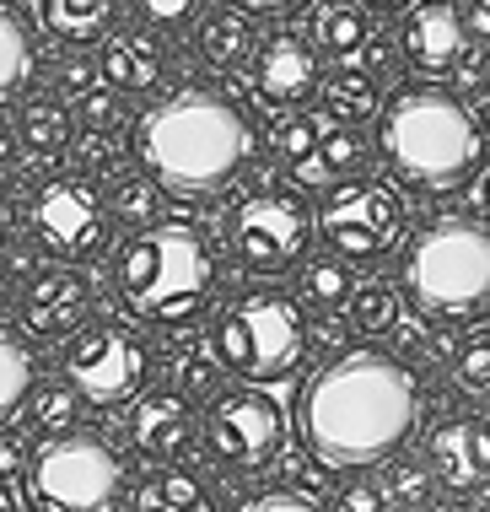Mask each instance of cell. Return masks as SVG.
I'll use <instances>...</instances> for the list:
<instances>
[{
  "label": "cell",
  "instance_id": "cell-48",
  "mask_svg": "<svg viewBox=\"0 0 490 512\" xmlns=\"http://www.w3.org/2000/svg\"><path fill=\"white\" fill-rule=\"evenodd\" d=\"M6 232H11V205H6V195H0V243H6Z\"/></svg>",
  "mask_w": 490,
  "mask_h": 512
},
{
  "label": "cell",
  "instance_id": "cell-37",
  "mask_svg": "<svg viewBox=\"0 0 490 512\" xmlns=\"http://www.w3.org/2000/svg\"><path fill=\"white\" fill-rule=\"evenodd\" d=\"M70 157H76V168L92 173V178L119 173V141H114L108 130H87V135L76 141V151H70Z\"/></svg>",
  "mask_w": 490,
  "mask_h": 512
},
{
  "label": "cell",
  "instance_id": "cell-47",
  "mask_svg": "<svg viewBox=\"0 0 490 512\" xmlns=\"http://www.w3.org/2000/svg\"><path fill=\"white\" fill-rule=\"evenodd\" d=\"M361 6H367V11H404L410 0H361Z\"/></svg>",
  "mask_w": 490,
  "mask_h": 512
},
{
  "label": "cell",
  "instance_id": "cell-43",
  "mask_svg": "<svg viewBox=\"0 0 490 512\" xmlns=\"http://www.w3.org/2000/svg\"><path fill=\"white\" fill-rule=\"evenodd\" d=\"M464 17H469L474 44H490V0H464Z\"/></svg>",
  "mask_w": 490,
  "mask_h": 512
},
{
  "label": "cell",
  "instance_id": "cell-23",
  "mask_svg": "<svg viewBox=\"0 0 490 512\" xmlns=\"http://www.w3.org/2000/svg\"><path fill=\"white\" fill-rule=\"evenodd\" d=\"M453 318H437V313H420L415 318H404V324L394 329V340H399V356L410 367H447L453 362V351H458V340H453Z\"/></svg>",
  "mask_w": 490,
  "mask_h": 512
},
{
  "label": "cell",
  "instance_id": "cell-38",
  "mask_svg": "<svg viewBox=\"0 0 490 512\" xmlns=\"http://www.w3.org/2000/svg\"><path fill=\"white\" fill-rule=\"evenodd\" d=\"M248 512H318L324 496L302 491V486H275V491H259V496H243Z\"/></svg>",
  "mask_w": 490,
  "mask_h": 512
},
{
  "label": "cell",
  "instance_id": "cell-17",
  "mask_svg": "<svg viewBox=\"0 0 490 512\" xmlns=\"http://www.w3.org/2000/svg\"><path fill=\"white\" fill-rule=\"evenodd\" d=\"M130 442L135 453H146L151 464H173L189 453L194 442V415L184 405V394H146L130 415Z\"/></svg>",
  "mask_w": 490,
  "mask_h": 512
},
{
  "label": "cell",
  "instance_id": "cell-6",
  "mask_svg": "<svg viewBox=\"0 0 490 512\" xmlns=\"http://www.w3.org/2000/svg\"><path fill=\"white\" fill-rule=\"evenodd\" d=\"M210 351L243 383H286L313 351L307 302L291 292H275V286L243 292L210 324Z\"/></svg>",
  "mask_w": 490,
  "mask_h": 512
},
{
  "label": "cell",
  "instance_id": "cell-14",
  "mask_svg": "<svg viewBox=\"0 0 490 512\" xmlns=\"http://www.w3.org/2000/svg\"><path fill=\"white\" fill-rule=\"evenodd\" d=\"M426 464L437 469V486L447 496L490 491V421L474 410L437 415V426L426 437Z\"/></svg>",
  "mask_w": 490,
  "mask_h": 512
},
{
  "label": "cell",
  "instance_id": "cell-28",
  "mask_svg": "<svg viewBox=\"0 0 490 512\" xmlns=\"http://www.w3.org/2000/svg\"><path fill=\"white\" fill-rule=\"evenodd\" d=\"M17 135L33 157H60L70 146V114L54 98H27L17 108Z\"/></svg>",
  "mask_w": 490,
  "mask_h": 512
},
{
  "label": "cell",
  "instance_id": "cell-50",
  "mask_svg": "<svg viewBox=\"0 0 490 512\" xmlns=\"http://www.w3.org/2000/svg\"><path fill=\"white\" fill-rule=\"evenodd\" d=\"M485 216H490V173H485Z\"/></svg>",
  "mask_w": 490,
  "mask_h": 512
},
{
  "label": "cell",
  "instance_id": "cell-18",
  "mask_svg": "<svg viewBox=\"0 0 490 512\" xmlns=\"http://www.w3.org/2000/svg\"><path fill=\"white\" fill-rule=\"evenodd\" d=\"M307 38L313 49L334 65H350L361 60L372 44V22H367V6L361 0H318L313 6V22H307Z\"/></svg>",
  "mask_w": 490,
  "mask_h": 512
},
{
  "label": "cell",
  "instance_id": "cell-9",
  "mask_svg": "<svg viewBox=\"0 0 490 512\" xmlns=\"http://www.w3.org/2000/svg\"><path fill=\"white\" fill-rule=\"evenodd\" d=\"M119 491V453L97 437L54 432V442H44V453L33 459V502L49 512H108L119 507Z\"/></svg>",
  "mask_w": 490,
  "mask_h": 512
},
{
  "label": "cell",
  "instance_id": "cell-26",
  "mask_svg": "<svg viewBox=\"0 0 490 512\" xmlns=\"http://www.w3.org/2000/svg\"><path fill=\"white\" fill-rule=\"evenodd\" d=\"M350 292H356V265H350V259H340L334 248L324 259H302V302L307 308L334 313L350 302Z\"/></svg>",
  "mask_w": 490,
  "mask_h": 512
},
{
  "label": "cell",
  "instance_id": "cell-8",
  "mask_svg": "<svg viewBox=\"0 0 490 512\" xmlns=\"http://www.w3.org/2000/svg\"><path fill=\"white\" fill-rule=\"evenodd\" d=\"M318 238V211L291 184H264L227 211V254L248 275H286Z\"/></svg>",
  "mask_w": 490,
  "mask_h": 512
},
{
  "label": "cell",
  "instance_id": "cell-49",
  "mask_svg": "<svg viewBox=\"0 0 490 512\" xmlns=\"http://www.w3.org/2000/svg\"><path fill=\"white\" fill-rule=\"evenodd\" d=\"M6 157H11V130L0 124V168H6Z\"/></svg>",
  "mask_w": 490,
  "mask_h": 512
},
{
  "label": "cell",
  "instance_id": "cell-21",
  "mask_svg": "<svg viewBox=\"0 0 490 512\" xmlns=\"http://www.w3.org/2000/svg\"><path fill=\"white\" fill-rule=\"evenodd\" d=\"M350 324H356V335H394L404 324V286L399 281H383V275H367V281H356V292L345 302Z\"/></svg>",
  "mask_w": 490,
  "mask_h": 512
},
{
  "label": "cell",
  "instance_id": "cell-7",
  "mask_svg": "<svg viewBox=\"0 0 490 512\" xmlns=\"http://www.w3.org/2000/svg\"><path fill=\"white\" fill-rule=\"evenodd\" d=\"M410 238V200L394 178L350 173L334 178L318 200V243L334 248L350 265H383Z\"/></svg>",
  "mask_w": 490,
  "mask_h": 512
},
{
  "label": "cell",
  "instance_id": "cell-41",
  "mask_svg": "<svg viewBox=\"0 0 490 512\" xmlns=\"http://www.w3.org/2000/svg\"><path fill=\"white\" fill-rule=\"evenodd\" d=\"M81 114H87V124H92V130H108V124H114L119 119V98H114V92H87V98H81Z\"/></svg>",
  "mask_w": 490,
  "mask_h": 512
},
{
  "label": "cell",
  "instance_id": "cell-33",
  "mask_svg": "<svg viewBox=\"0 0 490 512\" xmlns=\"http://www.w3.org/2000/svg\"><path fill=\"white\" fill-rule=\"evenodd\" d=\"M27 65H33V49H27V27L17 11L0 6V103L11 98V92L22 87Z\"/></svg>",
  "mask_w": 490,
  "mask_h": 512
},
{
  "label": "cell",
  "instance_id": "cell-30",
  "mask_svg": "<svg viewBox=\"0 0 490 512\" xmlns=\"http://www.w3.org/2000/svg\"><path fill=\"white\" fill-rule=\"evenodd\" d=\"M318 119L313 114H302V108H275V124H270V151L286 168H307V157L318 151Z\"/></svg>",
  "mask_w": 490,
  "mask_h": 512
},
{
  "label": "cell",
  "instance_id": "cell-22",
  "mask_svg": "<svg viewBox=\"0 0 490 512\" xmlns=\"http://www.w3.org/2000/svg\"><path fill=\"white\" fill-rule=\"evenodd\" d=\"M119 17V0H44V27L65 44H92L108 38V27Z\"/></svg>",
  "mask_w": 490,
  "mask_h": 512
},
{
  "label": "cell",
  "instance_id": "cell-15",
  "mask_svg": "<svg viewBox=\"0 0 490 512\" xmlns=\"http://www.w3.org/2000/svg\"><path fill=\"white\" fill-rule=\"evenodd\" d=\"M318 92V49L313 38L275 33L254 54V98L264 108H302Z\"/></svg>",
  "mask_w": 490,
  "mask_h": 512
},
{
  "label": "cell",
  "instance_id": "cell-4",
  "mask_svg": "<svg viewBox=\"0 0 490 512\" xmlns=\"http://www.w3.org/2000/svg\"><path fill=\"white\" fill-rule=\"evenodd\" d=\"M221 265L216 248L189 221H151L135 238L119 243L114 254V292L140 324L189 329L200 324L205 308L216 302Z\"/></svg>",
  "mask_w": 490,
  "mask_h": 512
},
{
  "label": "cell",
  "instance_id": "cell-20",
  "mask_svg": "<svg viewBox=\"0 0 490 512\" xmlns=\"http://www.w3.org/2000/svg\"><path fill=\"white\" fill-rule=\"evenodd\" d=\"M97 65H103V81L114 92H151L162 81V49L146 33H114Z\"/></svg>",
  "mask_w": 490,
  "mask_h": 512
},
{
  "label": "cell",
  "instance_id": "cell-39",
  "mask_svg": "<svg viewBox=\"0 0 490 512\" xmlns=\"http://www.w3.org/2000/svg\"><path fill=\"white\" fill-rule=\"evenodd\" d=\"M383 480H350V486L334 491V512H383Z\"/></svg>",
  "mask_w": 490,
  "mask_h": 512
},
{
  "label": "cell",
  "instance_id": "cell-19",
  "mask_svg": "<svg viewBox=\"0 0 490 512\" xmlns=\"http://www.w3.org/2000/svg\"><path fill=\"white\" fill-rule=\"evenodd\" d=\"M200 54L216 71H237L259 54V22L248 6H227V11H210L200 22Z\"/></svg>",
  "mask_w": 490,
  "mask_h": 512
},
{
  "label": "cell",
  "instance_id": "cell-11",
  "mask_svg": "<svg viewBox=\"0 0 490 512\" xmlns=\"http://www.w3.org/2000/svg\"><path fill=\"white\" fill-rule=\"evenodd\" d=\"M151 372V345L124 324H92L70 340L65 351V378L76 383L92 405H124L140 394Z\"/></svg>",
  "mask_w": 490,
  "mask_h": 512
},
{
  "label": "cell",
  "instance_id": "cell-12",
  "mask_svg": "<svg viewBox=\"0 0 490 512\" xmlns=\"http://www.w3.org/2000/svg\"><path fill=\"white\" fill-rule=\"evenodd\" d=\"M108 200H97L87 178H54L33 200V232L54 259H97L108 248Z\"/></svg>",
  "mask_w": 490,
  "mask_h": 512
},
{
  "label": "cell",
  "instance_id": "cell-10",
  "mask_svg": "<svg viewBox=\"0 0 490 512\" xmlns=\"http://www.w3.org/2000/svg\"><path fill=\"white\" fill-rule=\"evenodd\" d=\"M205 442L227 475H270L286 442V410L254 383L227 389L205 415Z\"/></svg>",
  "mask_w": 490,
  "mask_h": 512
},
{
  "label": "cell",
  "instance_id": "cell-51",
  "mask_svg": "<svg viewBox=\"0 0 490 512\" xmlns=\"http://www.w3.org/2000/svg\"><path fill=\"white\" fill-rule=\"evenodd\" d=\"M0 507H6V496H0Z\"/></svg>",
  "mask_w": 490,
  "mask_h": 512
},
{
  "label": "cell",
  "instance_id": "cell-32",
  "mask_svg": "<svg viewBox=\"0 0 490 512\" xmlns=\"http://www.w3.org/2000/svg\"><path fill=\"white\" fill-rule=\"evenodd\" d=\"M81 394L76 383L70 389H33L27 394V405H22V415H27V426L33 432H70L76 426V415H81Z\"/></svg>",
  "mask_w": 490,
  "mask_h": 512
},
{
  "label": "cell",
  "instance_id": "cell-24",
  "mask_svg": "<svg viewBox=\"0 0 490 512\" xmlns=\"http://www.w3.org/2000/svg\"><path fill=\"white\" fill-rule=\"evenodd\" d=\"M377 108H383L377 81H372V71H361V65H345V71H334L324 81V114L334 124H367V119H377Z\"/></svg>",
  "mask_w": 490,
  "mask_h": 512
},
{
  "label": "cell",
  "instance_id": "cell-45",
  "mask_svg": "<svg viewBox=\"0 0 490 512\" xmlns=\"http://www.w3.org/2000/svg\"><path fill=\"white\" fill-rule=\"evenodd\" d=\"M17 475H22V442L0 437V480H17Z\"/></svg>",
  "mask_w": 490,
  "mask_h": 512
},
{
  "label": "cell",
  "instance_id": "cell-29",
  "mask_svg": "<svg viewBox=\"0 0 490 512\" xmlns=\"http://www.w3.org/2000/svg\"><path fill=\"white\" fill-rule=\"evenodd\" d=\"M367 157V141L356 135V124H334V130L318 135V151L307 157L302 178H318V184H334V178H350Z\"/></svg>",
  "mask_w": 490,
  "mask_h": 512
},
{
  "label": "cell",
  "instance_id": "cell-16",
  "mask_svg": "<svg viewBox=\"0 0 490 512\" xmlns=\"http://www.w3.org/2000/svg\"><path fill=\"white\" fill-rule=\"evenodd\" d=\"M87 313H92V275L76 259L33 270V281L22 292V324L33 335H70Z\"/></svg>",
  "mask_w": 490,
  "mask_h": 512
},
{
  "label": "cell",
  "instance_id": "cell-44",
  "mask_svg": "<svg viewBox=\"0 0 490 512\" xmlns=\"http://www.w3.org/2000/svg\"><path fill=\"white\" fill-rule=\"evenodd\" d=\"M394 54H399V38H394V44H388V38H372L361 60H367L372 71H394ZM399 60H404V54H399Z\"/></svg>",
  "mask_w": 490,
  "mask_h": 512
},
{
  "label": "cell",
  "instance_id": "cell-36",
  "mask_svg": "<svg viewBox=\"0 0 490 512\" xmlns=\"http://www.w3.org/2000/svg\"><path fill=\"white\" fill-rule=\"evenodd\" d=\"M135 11L151 33H184L189 22H200L205 0H135Z\"/></svg>",
  "mask_w": 490,
  "mask_h": 512
},
{
  "label": "cell",
  "instance_id": "cell-42",
  "mask_svg": "<svg viewBox=\"0 0 490 512\" xmlns=\"http://www.w3.org/2000/svg\"><path fill=\"white\" fill-rule=\"evenodd\" d=\"M216 372H227V367L216 362V351H210V356H194V362L184 367L189 394H216Z\"/></svg>",
  "mask_w": 490,
  "mask_h": 512
},
{
  "label": "cell",
  "instance_id": "cell-34",
  "mask_svg": "<svg viewBox=\"0 0 490 512\" xmlns=\"http://www.w3.org/2000/svg\"><path fill=\"white\" fill-rule=\"evenodd\" d=\"M447 372H453V383L464 394H480L490 405V329H480V335H469L464 345H458Z\"/></svg>",
  "mask_w": 490,
  "mask_h": 512
},
{
  "label": "cell",
  "instance_id": "cell-25",
  "mask_svg": "<svg viewBox=\"0 0 490 512\" xmlns=\"http://www.w3.org/2000/svg\"><path fill=\"white\" fill-rule=\"evenodd\" d=\"M135 507L140 512H157V507L162 512H194V507H205V480L173 459V464H162V475H151L135 491Z\"/></svg>",
  "mask_w": 490,
  "mask_h": 512
},
{
  "label": "cell",
  "instance_id": "cell-46",
  "mask_svg": "<svg viewBox=\"0 0 490 512\" xmlns=\"http://www.w3.org/2000/svg\"><path fill=\"white\" fill-rule=\"evenodd\" d=\"M237 6H248V11H286V6H297V0H237Z\"/></svg>",
  "mask_w": 490,
  "mask_h": 512
},
{
  "label": "cell",
  "instance_id": "cell-13",
  "mask_svg": "<svg viewBox=\"0 0 490 512\" xmlns=\"http://www.w3.org/2000/svg\"><path fill=\"white\" fill-rule=\"evenodd\" d=\"M399 54L420 76H458L474 49L464 0H410L399 17Z\"/></svg>",
  "mask_w": 490,
  "mask_h": 512
},
{
  "label": "cell",
  "instance_id": "cell-27",
  "mask_svg": "<svg viewBox=\"0 0 490 512\" xmlns=\"http://www.w3.org/2000/svg\"><path fill=\"white\" fill-rule=\"evenodd\" d=\"M377 480H383V496L388 507H431L437 502V469L410 459V453H394V459L377 464Z\"/></svg>",
  "mask_w": 490,
  "mask_h": 512
},
{
  "label": "cell",
  "instance_id": "cell-5",
  "mask_svg": "<svg viewBox=\"0 0 490 512\" xmlns=\"http://www.w3.org/2000/svg\"><path fill=\"white\" fill-rule=\"evenodd\" d=\"M404 302L437 318L490 313V227L474 216H437L399 259Z\"/></svg>",
  "mask_w": 490,
  "mask_h": 512
},
{
  "label": "cell",
  "instance_id": "cell-3",
  "mask_svg": "<svg viewBox=\"0 0 490 512\" xmlns=\"http://www.w3.org/2000/svg\"><path fill=\"white\" fill-rule=\"evenodd\" d=\"M377 157L404 184L464 189L480 178L490 141L480 114L447 87H399L377 108Z\"/></svg>",
  "mask_w": 490,
  "mask_h": 512
},
{
  "label": "cell",
  "instance_id": "cell-2",
  "mask_svg": "<svg viewBox=\"0 0 490 512\" xmlns=\"http://www.w3.org/2000/svg\"><path fill=\"white\" fill-rule=\"evenodd\" d=\"M248 151H254L248 114L216 87H178L140 119L135 135L140 168L173 195L221 189L248 162Z\"/></svg>",
  "mask_w": 490,
  "mask_h": 512
},
{
  "label": "cell",
  "instance_id": "cell-31",
  "mask_svg": "<svg viewBox=\"0 0 490 512\" xmlns=\"http://www.w3.org/2000/svg\"><path fill=\"white\" fill-rule=\"evenodd\" d=\"M33 351L17 340V335H6L0 329V421H11L22 405H27V394H33Z\"/></svg>",
  "mask_w": 490,
  "mask_h": 512
},
{
  "label": "cell",
  "instance_id": "cell-35",
  "mask_svg": "<svg viewBox=\"0 0 490 512\" xmlns=\"http://www.w3.org/2000/svg\"><path fill=\"white\" fill-rule=\"evenodd\" d=\"M157 178H119L114 195H108V211H114L119 221H130V227H151V216L162 211V195H157Z\"/></svg>",
  "mask_w": 490,
  "mask_h": 512
},
{
  "label": "cell",
  "instance_id": "cell-1",
  "mask_svg": "<svg viewBox=\"0 0 490 512\" xmlns=\"http://www.w3.org/2000/svg\"><path fill=\"white\" fill-rule=\"evenodd\" d=\"M420 421V383L415 367L399 351L350 345L340 356H324L297 389V426L302 442L324 469H377L404 453Z\"/></svg>",
  "mask_w": 490,
  "mask_h": 512
},
{
  "label": "cell",
  "instance_id": "cell-40",
  "mask_svg": "<svg viewBox=\"0 0 490 512\" xmlns=\"http://www.w3.org/2000/svg\"><path fill=\"white\" fill-rule=\"evenodd\" d=\"M97 76H103V65H97V60H65L60 65V92H70V98H87V92L97 87Z\"/></svg>",
  "mask_w": 490,
  "mask_h": 512
}]
</instances>
